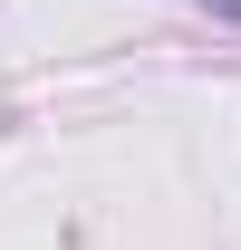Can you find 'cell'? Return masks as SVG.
I'll list each match as a JSON object with an SVG mask.
<instances>
[{
	"instance_id": "cell-1",
	"label": "cell",
	"mask_w": 241,
	"mask_h": 250,
	"mask_svg": "<svg viewBox=\"0 0 241 250\" xmlns=\"http://www.w3.org/2000/svg\"><path fill=\"white\" fill-rule=\"evenodd\" d=\"M203 10H222V20H241V0H203Z\"/></svg>"
}]
</instances>
